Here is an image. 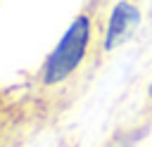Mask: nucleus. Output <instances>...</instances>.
<instances>
[{
  "label": "nucleus",
  "mask_w": 152,
  "mask_h": 147,
  "mask_svg": "<svg viewBox=\"0 0 152 147\" xmlns=\"http://www.w3.org/2000/svg\"><path fill=\"white\" fill-rule=\"evenodd\" d=\"M95 50V17L83 9L78 12L55 47L48 52L38 69V85L43 90H59L69 85L88 64Z\"/></svg>",
  "instance_id": "obj_1"
},
{
  "label": "nucleus",
  "mask_w": 152,
  "mask_h": 147,
  "mask_svg": "<svg viewBox=\"0 0 152 147\" xmlns=\"http://www.w3.org/2000/svg\"><path fill=\"white\" fill-rule=\"evenodd\" d=\"M140 7L135 0H116L104 19L102 26V38H100V47L102 52H112L116 47H121L140 26Z\"/></svg>",
  "instance_id": "obj_2"
},
{
  "label": "nucleus",
  "mask_w": 152,
  "mask_h": 147,
  "mask_svg": "<svg viewBox=\"0 0 152 147\" xmlns=\"http://www.w3.org/2000/svg\"><path fill=\"white\" fill-rule=\"evenodd\" d=\"M147 97H150V102H152V83H150V88H147Z\"/></svg>",
  "instance_id": "obj_3"
}]
</instances>
